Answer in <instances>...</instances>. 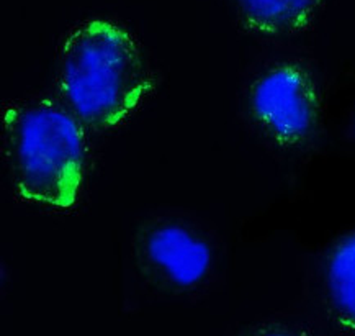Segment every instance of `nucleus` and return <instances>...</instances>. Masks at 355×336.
Segmentation results:
<instances>
[{
  "mask_svg": "<svg viewBox=\"0 0 355 336\" xmlns=\"http://www.w3.org/2000/svg\"><path fill=\"white\" fill-rule=\"evenodd\" d=\"M250 108L272 138L282 144H297L315 130L320 101L308 72L284 65L263 72L254 83Z\"/></svg>",
  "mask_w": 355,
  "mask_h": 336,
  "instance_id": "7ed1b4c3",
  "label": "nucleus"
},
{
  "mask_svg": "<svg viewBox=\"0 0 355 336\" xmlns=\"http://www.w3.org/2000/svg\"><path fill=\"white\" fill-rule=\"evenodd\" d=\"M249 28L263 35L298 33L311 25L322 0H233Z\"/></svg>",
  "mask_w": 355,
  "mask_h": 336,
  "instance_id": "39448f33",
  "label": "nucleus"
},
{
  "mask_svg": "<svg viewBox=\"0 0 355 336\" xmlns=\"http://www.w3.org/2000/svg\"><path fill=\"white\" fill-rule=\"evenodd\" d=\"M58 84L76 115L102 128L125 120L151 87L135 40L105 20L85 22L66 36Z\"/></svg>",
  "mask_w": 355,
  "mask_h": 336,
  "instance_id": "f257e3e1",
  "label": "nucleus"
},
{
  "mask_svg": "<svg viewBox=\"0 0 355 336\" xmlns=\"http://www.w3.org/2000/svg\"><path fill=\"white\" fill-rule=\"evenodd\" d=\"M3 148L13 187L25 201L71 207L80 187L84 136L69 112L35 101L3 115Z\"/></svg>",
  "mask_w": 355,
  "mask_h": 336,
  "instance_id": "f03ea898",
  "label": "nucleus"
},
{
  "mask_svg": "<svg viewBox=\"0 0 355 336\" xmlns=\"http://www.w3.org/2000/svg\"><path fill=\"white\" fill-rule=\"evenodd\" d=\"M250 336H308V335L300 330L288 328V326H270V328H263Z\"/></svg>",
  "mask_w": 355,
  "mask_h": 336,
  "instance_id": "0eeeda50",
  "label": "nucleus"
},
{
  "mask_svg": "<svg viewBox=\"0 0 355 336\" xmlns=\"http://www.w3.org/2000/svg\"><path fill=\"white\" fill-rule=\"evenodd\" d=\"M324 285L331 315L345 330L355 331V233L332 249Z\"/></svg>",
  "mask_w": 355,
  "mask_h": 336,
  "instance_id": "423d86ee",
  "label": "nucleus"
},
{
  "mask_svg": "<svg viewBox=\"0 0 355 336\" xmlns=\"http://www.w3.org/2000/svg\"><path fill=\"white\" fill-rule=\"evenodd\" d=\"M146 254L174 285L193 287L211 267L208 243L184 225H159L146 236Z\"/></svg>",
  "mask_w": 355,
  "mask_h": 336,
  "instance_id": "20e7f679",
  "label": "nucleus"
}]
</instances>
